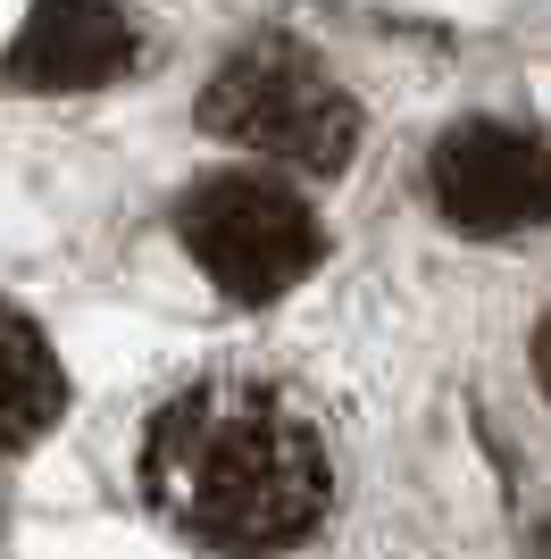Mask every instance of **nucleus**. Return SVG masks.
<instances>
[{
  "label": "nucleus",
  "mask_w": 551,
  "mask_h": 559,
  "mask_svg": "<svg viewBox=\"0 0 551 559\" xmlns=\"http://www.w3.org/2000/svg\"><path fill=\"white\" fill-rule=\"evenodd\" d=\"M142 492L176 535L259 559L301 543L335 501V460L284 393L218 376L192 384L142 435Z\"/></svg>",
  "instance_id": "f257e3e1"
},
{
  "label": "nucleus",
  "mask_w": 551,
  "mask_h": 559,
  "mask_svg": "<svg viewBox=\"0 0 551 559\" xmlns=\"http://www.w3.org/2000/svg\"><path fill=\"white\" fill-rule=\"evenodd\" d=\"M201 126L243 142L259 159H284L301 176H335L360 151V109L335 75L293 43H243L201 93Z\"/></svg>",
  "instance_id": "f03ea898"
},
{
  "label": "nucleus",
  "mask_w": 551,
  "mask_h": 559,
  "mask_svg": "<svg viewBox=\"0 0 551 559\" xmlns=\"http://www.w3.org/2000/svg\"><path fill=\"white\" fill-rule=\"evenodd\" d=\"M176 234L226 301H276V293H293L318 267V217H309V201L284 192L276 176H243V167L184 192Z\"/></svg>",
  "instance_id": "7ed1b4c3"
},
{
  "label": "nucleus",
  "mask_w": 551,
  "mask_h": 559,
  "mask_svg": "<svg viewBox=\"0 0 551 559\" xmlns=\"http://www.w3.org/2000/svg\"><path fill=\"white\" fill-rule=\"evenodd\" d=\"M435 201L459 234H527L551 217V151L527 126L468 117L435 142Z\"/></svg>",
  "instance_id": "20e7f679"
},
{
  "label": "nucleus",
  "mask_w": 551,
  "mask_h": 559,
  "mask_svg": "<svg viewBox=\"0 0 551 559\" xmlns=\"http://www.w3.org/2000/svg\"><path fill=\"white\" fill-rule=\"evenodd\" d=\"M134 68V25L117 0H34L17 43L0 50L9 93H92Z\"/></svg>",
  "instance_id": "39448f33"
},
{
  "label": "nucleus",
  "mask_w": 551,
  "mask_h": 559,
  "mask_svg": "<svg viewBox=\"0 0 551 559\" xmlns=\"http://www.w3.org/2000/svg\"><path fill=\"white\" fill-rule=\"evenodd\" d=\"M59 409H68V376H59L50 343L34 334V318H17L0 301V460L43 443Z\"/></svg>",
  "instance_id": "423d86ee"
},
{
  "label": "nucleus",
  "mask_w": 551,
  "mask_h": 559,
  "mask_svg": "<svg viewBox=\"0 0 551 559\" xmlns=\"http://www.w3.org/2000/svg\"><path fill=\"white\" fill-rule=\"evenodd\" d=\"M535 368H543V384H551V318H543V334H535Z\"/></svg>",
  "instance_id": "0eeeda50"
},
{
  "label": "nucleus",
  "mask_w": 551,
  "mask_h": 559,
  "mask_svg": "<svg viewBox=\"0 0 551 559\" xmlns=\"http://www.w3.org/2000/svg\"><path fill=\"white\" fill-rule=\"evenodd\" d=\"M535 551H543V559H551V518H543V543H535Z\"/></svg>",
  "instance_id": "6e6552de"
}]
</instances>
